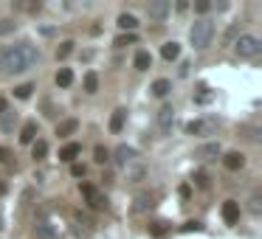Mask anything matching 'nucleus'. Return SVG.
Listing matches in <instances>:
<instances>
[{"instance_id": "22", "label": "nucleus", "mask_w": 262, "mask_h": 239, "mask_svg": "<svg viewBox=\"0 0 262 239\" xmlns=\"http://www.w3.org/2000/svg\"><path fill=\"white\" fill-rule=\"evenodd\" d=\"M46 155H48V141L37 138L34 144H31V158H34V160H43Z\"/></svg>"}, {"instance_id": "25", "label": "nucleus", "mask_w": 262, "mask_h": 239, "mask_svg": "<svg viewBox=\"0 0 262 239\" xmlns=\"http://www.w3.org/2000/svg\"><path fill=\"white\" fill-rule=\"evenodd\" d=\"M31 93H34V85H31V82H25V85H17V87H14V96H17V99H31Z\"/></svg>"}, {"instance_id": "8", "label": "nucleus", "mask_w": 262, "mask_h": 239, "mask_svg": "<svg viewBox=\"0 0 262 239\" xmlns=\"http://www.w3.org/2000/svg\"><path fill=\"white\" fill-rule=\"evenodd\" d=\"M147 14H149V20L161 23V20L169 14V0H152V3L147 6Z\"/></svg>"}, {"instance_id": "35", "label": "nucleus", "mask_w": 262, "mask_h": 239, "mask_svg": "<svg viewBox=\"0 0 262 239\" xmlns=\"http://www.w3.org/2000/svg\"><path fill=\"white\" fill-rule=\"evenodd\" d=\"M251 214H257V217L262 214V205H260V194H254V197H251Z\"/></svg>"}, {"instance_id": "19", "label": "nucleus", "mask_w": 262, "mask_h": 239, "mask_svg": "<svg viewBox=\"0 0 262 239\" xmlns=\"http://www.w3.org/2000/svg\"><path fill=\"white\" fill-rule=\"evenodd\" d=\"M124 121H127V110H121V107H119V110L110 115V132H113V135H119V132L124 130Z\"/></svg>"}, {"instance_id": "12", "label": "nucleus", "mask_w": 262, "mask_h": 239, "mask_svg": "<svg viewBox=\"0 0 262 239\" xmlns=\"http://www.w3.org/2000/svg\"><path fill=\"white\" fill-rule=\"evenodd\" d=\"M34 234H37V239H57V237H59V234H57V225H54V222H48V219L37 222V225H34Z\"/></svg>"}, {"instance_id": "39", "label": "nucleus", "mask_w": 262, "mask_h": 239, "mask_svg": "<svg viewBox=\"0 0 262 239\" xmlns=\"http://www.w3.org/2000/svg\"><path fill=\"white\" fill-rule=\"evenodd\" d=\"M6 160H9V149L0 147V163H6Z\"/></svg>"}, {"instance_id": "6", "label": "nucleus", "mask_w": 262, "mask_h": 239, "mask_svg": "<svg viewBox=\"0 0 262 239\" xmlns=\"http://www.w3.org/2000/svg\"><path fill=\"white\" fill-rule=\"evenodd\" d=\"M116 163L121 166V169H127V166H133L136 163V158H138V152L133 147H127V144H121V147H116Z\"/></svg>"}, {"instance_id": "5", "label": "nucleus", "mask_w": 262, "mask_h": 239, "mask_svg": "<svg viewBox=\"0 0 262 239\" xmlns=\"http://www.w3.org/2000/svg\"><path fill=\"white\" fill-rule=\"evenodd\" d=\"M214 130H217L214 118H194L186 124V135H212Z\"/></svg>"}, {"instance_id": "23", "label": "nucleus", "mask_w": 262, "mask_h": 239, "mask_svg": "<svg viewBox=\"0 0 262 239\" xmlns=\"http://www.w3.org/2000/svg\"><path fill=\"white\" fill-rule=\"evenodd\" d=\"M71 85H73V70L59 68L57 70V87H71Z\"/></svg>"}, {"instance_id": "3", "label": "nucleus", "mask_w": 262, "mask_h": 239, "mask_svg": "<svg viewBox=\"0 0 262 239\" xmlns=\"http://www.w3.org/2000/svg\"><path fill=\"white\" fill-rule=\"evenodd\" d=\"M260 51H262V40L254 34H239L237 43H234V54L239 59H254L260 57Z\"/></svg>"}, {"instance_id": "34", "label": "nucleus", "mask_w": 262, "mask_h": 239, "mask_svg": "<svg viewBox=\"0 0 262 239\" xmlns=\"http://www.w3.org/2000/svg\"><path fill=\"white\" fill-rule=\"evenodd\" d=\"M181 231H183V234H192V231H203V225H200V222H194V219H189V222H183V225H181Z\"/></svg>"}, {"instance_id": "15", "label": "nucleus", "mask_w": 262, "mask_h": 239, "mask_svg": "<svg viewBox=\"0 0 262 239\" xmlns=\"http://www.w3.org/2000/svg\"><path fill=\"white\" fill-rule=\"evenodd\" d=\"M119 28H121V31H127V34H133V31H136L138 28V20H136V14H130V12H121L119 14Z\"/></svg>"}, {"instance_id": "30", "label": "nucleus", "mask_w": 262, "mask_h": 239, "mask_svg": "<svg viewBox=\"0 0 262 239\" xmlns=\"http://www.w3.org/2000/svg\"><path fill=\"white\" fill-rule=\"evenodd\" d=\"M141 177H144V169H141V166H127V180L130 183H138Z\"/></svg>"}, {"instance_id": "27", "label": "nucleus", "mask_w": 262, "mask_h": 239, "mask_svg": "<svg viewBox=\"0 0 262 239\" xmlns=\"http://www.w3.org/2000/svg\"><path fill=\"white\" fill-rule=\"evenodd\" d=\"M71 54H73V43H71V40L59 43V48H57V59H65V57H71Z\"/></svg>"}, {"instance_id": "11", "label": "nucleus", "mask_w": 262, "mask_h": 239, "mask_svg": "<svg viewBox=\"0 0 262 239\" xmlns=\"http://www.w3.org/2000/svg\"><path fill=\"white\" fill-rule=\"evenodd\" d=\"M79 155H82V144H76V141H71L59 149V160H65V163H73Z\"/></svg>"}, {"instance_id": "29", "label": "nucleus", "mask_w": 262, "mask_h": 239, "mask_svg": "<svg viewBox=\"0 0 262 239\" xmlns=\"http://www.w3.org/2000/svg\"><path fill=\"white\" fill-rule=\"evenodd\" d=\"M212 99H214V93L209 90V87H200V93L194 96V104H209Z\"/></svg>"}, {"instance_id": "4", "label": "nucleus", "mask_w": 262, "mask_h": 239, "mask_svg": "<svg viewBox=\"0 0 262 239\" xmlns=\"http://www.w3.org/2000/svg\"><path fill=\"white\" fill-rule=\"evenodd\" d=\"M79 192H82V197L88 200V205H91L93 211H104V208H107V197H104V194L93 186V183H82Z\"/></svg>"}, {"instance_id": "9", "label": "nucleus", "mask_w": 262, "mask_h": 239, "mask_svg": "<svg viewBox=\"0 0 262 239\" xmlns=\"http://www.w3.org/2000/svg\"><path fill=\"white\" fill-rule=\"evenodd\" d=\"M223 166H226L228 172H239L242 166H245V155H242V152H237V149H231V152H226V155H223Z\"/></svg>"}, {"instance_id": "32", "label": "nucleus", "mask_w": 262, "mask_h": 239, "mask_svg": "<svg viewBox=\"0 0 262 239\" xmlns=\"http://www.w3.org/2000/svg\"><path fill=\"white\" fill-rule=\"evenodd\" d=\"M133 43H136V34H119V37H116V48L133 45Z\"/></svg>"}, {"instance_id": "7", "label": "nucleus", "mask_w": 262, "mask_h": 239, "mask_svg": "<svg viewBox=\"0 0 262 239\" xmlns=\"http://www.w3.org/2000/svg\"><path fill=\"white\" fill-rule=\"evenodd\" d=\"M223 155V147L217 144V141H212V144H203V147H197L194 149V158L197 160H214Z\"/></svg>"}, {"instance_id": "17", "label": "nucleus", "mask_w": 262, "mask_h": 239, "mask_svg": "<svg viewBox=\"0 0 262 239\" xmlns=\"http://www.w3.org/2000/svg\"><path fill=\"white\" fill-rule=\"evenodd\" d=\"M169 90H172V82L169 79H155V82H152V87H149V93H152L155 99H167Z\"/></svg>"}, {"instance_id": "40", "label": "nucleus", "mask_w": 262, "mask_h": 239, "mask_svg": "<svg viewBox=\"0 0 262 239\" xmlns=\"http://www.w3.org/2000/svg\"><path fill=\"white\" fill-rule=\"evenodd\" d=\"M6 107H9V104H6V99H0V115L6 113Z\"/></svg>"}, {"instance_id": "28", "label": "nucleus", "mask_w": 262, "mask_h": 239, "mask_svg": "<svg viewBox=\"0 0 262 239\" xmlns=\"http://www.w3.org/2000/svg\"><path fill=\"white\" fill-rule=\"evenodd\" d=\"M14 121H17V115L6 110V113H3V118H0V127H3V132H9V130L14 127Z\"/></svg>"}, {"instance_id": "16", "label": "nucleus", "mask_w": 262, "mask_h": 239, "mask_svg": "<svg viewBox=\"0 0 262 239\" xmlns=\"http://www.w3.org/2000/svg\"><path fill=\"white\" fill-rule=\"evenodd\" d=\"M152 205H155V197L144 192V194H138V197H136V203H133V211H136V214H144V211H149Z\"/></svg>"}, {"instance_id": "41", "label": "nucleus", "mask_w": 262, "mask_h": 239, "mask_svg": "<svg viewBox=\"0 0 262 239\" xmlns=\"http://www.w3.org/2000/svg\"><path fill=\"white\" fill-rule=\"evenodd\" d=\"M3 194H6V183L0 180V197H3Z\"/></svg>"}, {"instance_id": "2", "label": "nucleus", "mask_w": 262, "mask_h": 239, "mask_svg": "<svg viewBox=\"0 0 262 239\" xmlns=\"http://www.w3.org/2000/svg\"><path fill=\"white\" fill-rule=\"evenodd\" d=\"M189 40H192V48L194 51H206V48L212 45V40H214V23L212 20H194L192 28H189Z\"/></svg>"}, {"instance_id": "26", "label": "nucleus", "mask_w": 262, "mask_h": 239, "mask_svg": "<svg viewBox=\"0 0 262 239\" xmlns=\"http://www.w3.org/2000/svg\"><path fill=\"white\" fill-rule=\"evenodd\" d=\"M93 160H96V163H107V160H110V149L99 144V147L93 149Z\"/></svg>"}, {"instance_id": "14", "label": "nucleus", "mask_w": 262, "mask_h": 239, "mask_svg": "<svg viewBox=\"0 0 262 239\" xmlns=\"http://www.w3.org/2000/svg\"><path fill=\"white\" fill-rule=\"evenodd\" d=\"M37 135H40V127H37V121H25L23 130H20V144H34Z\"/></svg>"}, {"instance_id": "1", "label": "nucleus", "mask_w": 262, "mask_h": 239, "mask_svg": "<svg viewBox=\"0 0 262 239\" xmlns=\"http://www.w3.org/2000/svg\"><path fill=\"white\" fill-rule=\"evenodd\" d=\"M37 62H40V51L28 40L0 51V70L3 73H25V70L34 68Z\"/></svg>"}, {"instance_id": "13", "label": "nucleus", "mask_w": 262, "mask_h": 239, "mask_svg": "<svg viewBox=\"0 0 262 239\" xmlns=\"http://www.w3.org/2000/svg\"><path fill=\"white\" fill-rule=\"evenodd\" d=\"M172 118H175V110H172V104H164V107L158 110V127H161V132H169Z\"/></svg>"}, {"instance_id": "36", "label": "nucleus", "mask_w": 262, "mask_h": 239, "mask_svg": "<svg viewBox=\"0 0 262 239\" xmlns=\"http://www.w3.org/2000/svg\"><path fill=\"white\" fill-rule=\"evenodd\" d=\"M209 9H212V3H209V0H197V3H194V12H197V14H206Z\"/></svg>"}, {"instance_id": "33", "label": "nucleus", "mask_w": 262, "mask_h": 239, "mask_svg": "<svg viewBox=\"0 0 262 239\" xmlns=\"http://www.w3.org/2000/svg\"><path fill=\"white\" fill-rule=\"evenodd\" d=\"M14 28H17V23H14V20H0V37H9Z\"/></svg>"}, {"instance_id": "24", "label": "nucleus", "mask_w": 262, "mask_h": 239, "mask_svg": "<svg viewBox=\"0 0 262 239\" xmlns=\"http://www.w3.org/2000/svg\"><path fill=\"white\" fill-rule=\"evenodd\" d=\"M99 90V76H96V73H85V93H96Z\"/></svg>"}, {"instance_id": "20", "label": "nucleus", "mask_w": 262, "mask_h": 239, "mask_svg": "<svg viewBox=\"0 0 262 239\" xmlns=\"http://www.w3.org/2000/svg\"><path fill=\"white\" fill-rule=\"evenodd\" d=\"M161 57L167 59V62L178 59V57H181V45H178L175 40H172V43H164V45H161Z\"/></svg>"}, {"instance_id": "37", "label": "nucleus", "mask_w": 262, "mask_h": 239, "mask_svg": "<svg viewBox=\"0 0 262 239\" xmlns=\"http://www.w3.org/2000/svg\"><path fill=\"white\" fill-rule=\"evenodd\" d=\"M71 174H73V177H85V174H88V169H85L82 163H73V166H71Z\"/></svg>"}, {"instance_id": "31", "label": "nucleus", "mask_w": 262, "mask_h": 239, "mask_svg": "<svg viewBox=\"0 0 262 239\" xmlns=\"http://www.w3.org/2000/svg\"><path fill=\"white\" fill-rule=\"evenodd\" d=\"M192 180H194V186H197V189H209V174H206V172H194Z\"/></svg>"}, {"instance_id": "38", "label": "nucleus", "mask_w": 262, "mask_h": 239, "mask_svg": "<svg viewBox=\"0 0 262 239\" xmlns=\"http://www.w3.org/2000/svg\"><path fill=\"white\" fill-rule=\"evenodd\" d=\"M167 222H155V225H152V237H164V234H167Z\"/></svg>"}, {"instance_id": "10", "label": "nucleus", "mask_w": 262, "mask_h": 239, "mask_svg": "<svg viewBox=\"0 0 262 239\" xmlns=\"http://www.w3.org/2000/svg\"><path fill=\"white\" fill-rule=\"evenodd\" d=\"M220 214H223V219H226L228 225H237L239 222V203L237 200H226L223 208H220Z\"/></svg>"}, {"instance_id": "21", "label": "nucleus", "mask_w": 262, "mask_h": 239, "mask_svg": "<svg viewBox=\"0 0 262 239\" xmlns=\"http://www.w3.org/2000/svg\"><path fill=\"white\" fill-rule=\"evenodd\" d=\"M133 65H136V70H149L152 68V54H149V51H138L136 59H133Z\"/></svg>"}, {"instance_id": "18", "label": "nucleus", "mask_w": 262, "mask_h": 239, "mask_svg": "<svg viewBox=\"0 0 262 239\" xmlns=\"http://www.w3.org/2000/svg\"><path fill=\"white\" fill-rule=\"evenodd\" d=\"M76 130H79V121H76V118H65V121H59L57 124V135L68 138V135H73Z\"/></svg>"}]
</instances>
